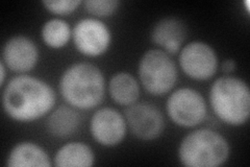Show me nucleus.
Listing matches in <instances>:
<instances>
[{
	"mask_svg": "<svg viewBox=\"0 0 250 167\" xmlns=\"http://www.w3.org/2000/svg\"><path fill=\"white\" fill-rule=\"evenodd\" d=\"M57 95L42 79L17 75L11 78L2 92L5 114L18 122H31L47 115L56 106Z\"/></svg>",
	"mask_w": 250,
	"mask_h": 167,
	"instance_id": "obj_1",
	"label": "nucleus"
},
{
	"mask_svg": "<svg viewBox=\"0 0 250 167\" xmlns=\"http://www.w3.org/2000/svg\"><path fill=\"white\" fill-rule=\"evenodd\" d=\"M60 92L69 106L80 110L98 107L105 96V78L97 66L78 62L69 66L60 78Z\"/></svg>",
	"mask_w": 250,
	"mask_h": 167,
	"instance_id": "obj_2",
	"label": "nucleus"
},
{
	"mask_svg": "<svg viewBox=\"0 0 250 167\" xmlns=\"http://www.w3.org/2000/svg\"><path fill=\"white\" fill-rule=\"evenodd\" d=\"M209 103L216 116L229 125H242L250 115V90L243 79L225 75L209 90Z\"/></svg>",
	"mask_w": 250,
	"mask_h": 167,
	"instance_id": "obj_3",
	"label": "nucleus"
},
{
	"mask_svg": "<svg viewBox=\"0 0 250 167\" xmlns=\"http://www.w3.org/2000/svg\"><path fill=\"white\" fill-rule=\"evenodd\" d=\"M229 143L210 129H198L185 136L178 147V159L189 167H218L229 160Z\"/></svg>",
	"mask_w": 250,
	"mask_h": 167,
	"instance_id": "obj_4",
	"label": "nucleus"
},
{
	"mask_svg": "<svg viewBox=\"0 0 250 167\" xmlns=\"http://www.w3.org/2000/svg\"><path fill=\"white\" fill-rule=\"evenodd\" d=\"M140 83L154 96L169 93L176 85L178 72L175 62L161 49L147 50L138 66Z\"/></svg>",
	"mask_w": 250,
	"mask_h": 167,
	"instance_id": "obj_5",
	"label": "nucleus"
},
{
	"mask_svg": "<svg viewBox=\"0 0 250 167\" xmlns=\"http://www.w3.org/2000/svg\"><path fill=\"white\" fill-rule=\"evenodd\" d=\"M169 118L182 128H194L205 120L208 106L205 97L197 90L179 88L172 92L166 102Z\"/></svg>",
	"mask_w": 250,
	"mask_h": 167,
	"instance_id": "obj_6",
	"label": "nucleus"
},
{
	"mask_svg": "<svg viewBox=\"0 0 250 167\" xmlns=\"http://www.w3.org/2000/svg\"><path fill=\"white\" fill-rule=\"evenodd\" d=\"M178 62L186 75L195 81H208L218 70L216 51L212 46L202 41H193L183 46Z\"/></svg>",
	"mask_w": 250,
	"mask_h": 167,
	"instance_id": "obj_7",
	"label": "nucleus"
},
{
	"mask_svg": "<svg viewBox=\"0 0 250 167\" xmlns=\"http://www.w3.org/2000/svg\"><path fill=\"white\" fill-rule=\"evenodd\" d=\"M72 39L78 52L95 58L107 51L112 43V33L100 19L83 18L74 25Z\"/></svg>",
	"mask_w": 250,
	"mask_h": 167,
	"instance_id": "obj_8",
	"label": "nucleus"
},
{
	"mask_svg": "<svg viewBox=\"0 0 250 167\" xmlns=\"http://www.w3.org/2000/svg\"><path fill=\"white\" fill-rule=\"evenodd\" d=\"M124 117L131 134L140 140L158 139L165 130V117L162 111L150 102L132 103L125 111Z\"/></svg>",
	"mask_w": 250,
	"mask_h": 167,
	"instance_id": "obj_9",
	"label": "nucleus"
},
{
	"mask_svg": "<svg viewBox=\"0 0 250 167\" xmlns=\"http://www.w3.org/2000/svg\"><path fill=\"white\" fill-rule=\"evenodd\" d=\"M125 117L113 108H101L93 114L90 132L93 139L103 146H116L126 136Z\"/></svg>",
	"mask_w": 250,
	"mask_h": 167,
	"instance_id": "obj_10",
	"label": "nucleus"
},
{
	"mask_svg": "<svg viewBox=\"0 0 250 167\" xmlns=\"http://www.w3.org/2000/svg\"><path fill=\"white\" fill-rule=\"evenodd\" d=\"M1 61L11 71L26 73L36 67L39 61L38 46L26 36H14L3 45Z\"/></svg>",
	"mask_w": 250,
	"mask_h": 167,
	"instance_id": "obj_11",
	"label": "nucleus"
},
{
	"mask_svg": "<svg viewBox=\"0 0 250 167\" xmlns=\"http://www.w3.org/2000/svg\"><path fill=\"white\" fill-rule=\"evenodd\" d=\"M151 41L168 54L179 53L187 38L185 23L177 18L159 20L151 30Z\"/></svg>",
	"mask_w": 250,
	"mask_h": 167,
	"instance_id": "obj_12",
	"label": "nucleus"
},
{
	"mask_svg": "<svg viewBox=\"0 0 250 167\" xmlns=\"http://www.w3.org/2000/svg\"><path fill=\"white\" fill-rule=\"evenodd\" d=\"M81 124L82 117L75 108L62 105L52 110L47 117L46 129L52 137L65 139L76 134Z\"/></svg>",
	"mask_w": 250,
	"mask_h": 167,
	"instance_id": "obj_13",
	"label": "nucleus"
},
{
	"mask_svg": "<svg viewBox=\"0 0 250 167\" xmlns=\"http://www.w3.org/2000/svg\"><path fill=\"white\" fill-rule=\"evenodd\" d=\"M51 160L46 150L30 141L16 144L7 156L6 166L9 167H49Z\"/></svg>",
	"mask_w": 250,
	"mask_h": 167,
	"instance_id": "obj_14",
	"label": "nucleus"
},
{
	"mask_svg": "<svg viewBox=\"0 0 250 167\" xmlns=\"http://www.w3.org/2000/svg\"><path fill=\"white\" fill-rule=\"evenodd\" d=\"M53 164L60 167H90L95 164V154L85 143L70 142L57 150Z\"/></svg>",
	"mask_w": 250,
	"mask_h": 167,
	"instance_id": "obj_15",
	"label": "nucleus"
},
{
	"mask_svg": "<svg viewBox=\"0 0 250 167\" xmlns=\"http://www.w3.org/2000/svg\"><path fill=\"white\" fill-rule=\"evenodd\" d=\"M108 92L116 103L128 107L140 97V84L130 73L118 72L109 79Z\"/></svg>",
	"mask_w": 250,
	"mask_h": 167,
	"instance_id": "obj_16",
	"label": "nucleus"
},
{
	"mask_svg": "<svg viewBox=\"0 0 250 167\" xmlns=\"http://www.w3.org/2000/svg\"><path fill=\"white\" fill-rule=\"evenodd\" d=\"M41 37L44 43L53 49L65 47L72 38V30L69 23L60 18L47 20L41 29Z\"/></svg>",
	"mask_w": 250,
	"mask_h": 167,
	"instance_id": "obj_17",
	"label": "nucleus"
},
{
	"mask_svg": "<svg viewBox=\"0 0 250 167\" xmlns=\"http://www.w3.org/2000/svg\"><path fill=\"white\" fill-rule=\"evenodd\" d=\"M119 0H87L83 5L90 15L97 18H105L114 15L119 10Z\"/></svg>",
	"mask_w": 250,
	"mask_h": 167,
	"instance_id": "obj_18",
	"label": "nucleus"
},
{
	"mask_svg": "<svg viewBox=\"0 0 250 167\" xmlns=\"http://www.w3.org/2000/svg\"><path fill=\"white\" fill-rule=\"evenodd\" d=\"M81 4H83L81 0H56V1L45 0L43 1V5L47 11L59 16L72 14Z\"/></svg>",
	"mask_w": 250,
	"mask_h": 167,
	"instance_id": "obj_19",
	"label": "nucleus"
},
{
	"mask_svg": "<svg viewBox=\"0 0 250 167\" xmlns=\"http://www.w3.org/2000/svg\"><path fill=\"white\" fill-rule=\"evenodd\" d=\"M236 67H237L236 62H234L232 59H229L223 62L222 71L226 74H230L234 70H236Z\"/></svg>",
	"mask_w": 250,
	"mask_h": 167,
	"instance_id": "obj_20",
	"label": "nucleus"
},
{
	"mask_svg": "<svg viewBox=\"0 0 250 167\" xmlns=\"http://www.w3.org/2000/svg\"><path fill=\"white\" fill-rule=\"evenodd\" d=\"M6 79V66L4 63L1 61L0 62V86L3 87Z\"/></svg>",
	"mask_w": 250,
	"mask_h": 167,
	"instance_id": "obj_21",
	"label": "nucleus"
}]
</instances>
